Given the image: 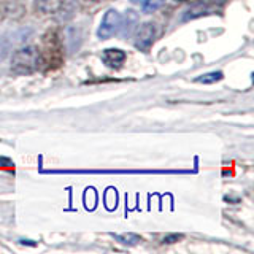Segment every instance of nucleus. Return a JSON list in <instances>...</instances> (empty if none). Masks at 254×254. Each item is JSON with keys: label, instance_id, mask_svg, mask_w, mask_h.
I'll return each mask as SVG.
<instances>
[{"label": "nucleus", "instance_id": "nucleus-1", "mask_svg": "<svg viewBox=\"0 0 254 254\" xmlns=\"http://www.w3.org/2000/svg\"><path fill=\"white\" fill-rule=\"evenodd\" d=\"M40 54L35 46L27 45L13 53L11 58V70L18 75H29L38 68Z\"/></svg>", "mask_w": 254, "mask_h": 254}, {"label": "nucleus", "instance_id": "nucleus-2", "mask_svg": "<svg viewBox=\"0 0 254 254\" xmlns=\"http://www.w3.org/2000/svg\"><path fill=\"white\" fill-rule=\"evenodd\" d=\"M121 18L123 16L119 14L116 10H108L105 13V16H103L100 26H99V30H97L99 38L105 40V38H110L115 34H118L119 27H121Z\"/></svg>", "mask_w": 254, "mask_h": 254}, {"label": "nucleus", "instance_id": "nucleus-3", "mask_svg": "<svg viewBox=\"0 0 254 254\" xmlns=\"http://www.w3.org/2000/svg\"><path fill=\"white\" fill-rule=\"evenodd\" d=\"M154 26L151 22H145L141 24V26H138L137 32H135V46L138 48L140 51H148L149 46L153 45L154 42Z\"/></svg>", "mask_w": 254, "mask_h": 254}, {"label": "nucleus", "instance_id": "nucleus-4", "mask_svg": "<svg viewBox=\"0 0 254 254\" xmlns=\"http://www.w3.org/2000/svg\"><path fill=\"white\" fill-rule=\"evenodd\" d=\"M102 61L105 62L107 67L110 68H119L126 61V53L118 50V48H108V50L103 51Z\"/></svg>", "mask_w": 254, "mask_h": 254}, {"label": "nucleus", "instance_id": "nucleus-5", "mask_svg": "<svg viewBox=\"0 0 254 254\" xmlns=\"http://www.w3.org/2000/svg\"><path fill=\"white\" fill-rule=\"evenodd\" d=\"M138 24V16L133 11H127V14L124 18H121V27H119V32H121L123 37H129L132 34L133 27Z\"/></svg>", "mask_w": 254, "mask_h": 254}, {"label": "nucleus", "instance_id": "nucleus-6", "mask_svg": "<svg viewBox=\"0 0 254 254\" xmlns=\"http://www.w3.org/2000/svg\"><path fill=\"white\" fill-rule=\"evenodd\" d=\"M65 3V0H37V8L38 11H42L45 14H53L56 11H59L61 8Z\"/></svg>", "mask_w": 254, "mask_h": 254}, {"label": "nucleus", "instance_id": "nucleus-7", "mask_svg": "<svg viewBox=\"0 0 254 254\" xmlns=\"http://www.w3.org/2000/svg\"><path fill=\"white\" fill-rule=\"evenodd\" d=\"M222 71H211V73H205L202 76L195 78V83H202V84H211V83H216L222 79Z\"/></svg>", "mask_w": 254, "mask_h": 254}, {"label": "nucleus", "instance_id": "nucleus-8", "mask_svg": "<svg viewBox=\"0 0 254 254\" xmlns=\"http://www.w3.org/2000/svg\"><path fill=\"white\" fill-rule=\"evenodd\" d=\"M165 2L167 0H145V2L141 3L143 13H154L159 10V8H162L165 5Z\"/></svg>", "mask_w": 254, "mask_h": 254}, {"label": "nucleus", "instance_id": "nucleus-9", "mask_svg": "<svg viewBox=\"0 0 254 254\" xmlns=\"http://www.w3.org/2000/svg\"><path fill=\"white\" fill-rule=\"evenodd\" d=\"M116 238L121 243L124 245H137L141 238L138 235H135V234H124V235H116Z\"/></svg>", "mask_w": 254, "mask_h": 254}, {"label": "nucleus", "instance_id": "nucleus-10", "mask_svg": "<svg viewBox=\"0 0 254 254\" xmlns=\"http://www.w3.org/2000/svg\"><path fill=\"white\" fill-rule=\"evenodd\" d=\"M181 238V235H177V234H173V235H169V237H165L164 238V243H173V242H178Z\"/></svg>", "mask_w": 254, "mask_h": 254}, {"label": "nucleus", "instance_id": "nucleus-11", "mask_svg": "<svg viewBox=\"0 0 254 254\" xmlns=\"http://www.w3.org/2000/svg\"><path fill=\"white\" fill-rule=\"evenodd\" d=\"M130 2H132V3H143L145 0H130Z\"/></svg>", "mask_w": 254, "mask_h": 254}, {"label": "nucleus", "instance_id": "nucleus-12", "mask_svg": "<svg viewBox=\"0 0 254 254\" xmlns=\"http://www.w3.org/2000/svg\"><path fill=\"white\" fill-rule=\"evenodd\" d=\"M87 2H100V0H87Z\"/></svg>", "mask_w": 254, "mask_h": 254}]
</instances>
